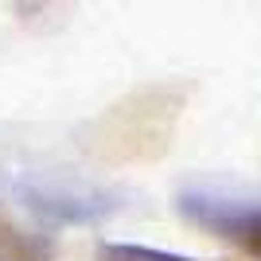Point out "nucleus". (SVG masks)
Segmentation results:
<instances>
[{"label": "nucleus", "instance_id": "nucleus-1", "mask_svg": "<svg viewBox=\"0 0 261 261\" xmlns=\"http://www.w3.org/2000/svg\"><path fill=\"white\" fill-rule=\"evenodd\" d=\"M113 253L125 257V261H187V257H175V253L148 250V246H113Z\"/></svg>", "mask_w": 261, "mask_h": 261}]
</instances>
